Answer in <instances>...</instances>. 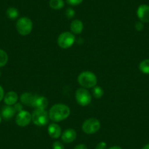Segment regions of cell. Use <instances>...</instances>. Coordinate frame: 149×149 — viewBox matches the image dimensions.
I'll use <instances>...</instances> for the list:
<instances>
[{
    "instance_id": "cell-3",
    "label": "cell",
    "mask_w": 149,
    "mask_h": 149,
    "mask_svg": "<svg viewBox=\"0 0 149 149\" xmlns=\"http://www.w3.org/2000/svg\"><path fill=\"white\" fill-rule=\"evenodd\" d=\"M49 119L48 112L45 109H35L31 113V121L37 127L46 125Z\"/></svg>"
},
{
    "instance_id": "cell-24",
    "label": "cell",
    "mask_w": 149,
    "mask_h": 149,
    "mask_svg": "<svg viewBox=\"0 0 149 149\" xmlns=\"http://www.w3.org/2000/svg\"><path fill=\"white\" fill-rule=\"evenodd\" d=\"M53 149H64V145L60 141H55L52 145Z\"/></svg>"
},
{
    "instance_id": "cell-23",
    "label": "cell",
    "mask_w": 149,
    "mask_h": 149,
    "mask_svg": "<svg viewBox=\"0 0 149 149\" xmlns=\"http://www.w3.org/2000/svg\"><path fill=\"white\" fill-rule=\"evenodd\" d=\"M67 4H69L71 6H78L80 4L83 2L84 0H66Z\"/></svg>"
},
{
    "instance_id": "cell-28",
    "label": "cell",
    "mask_w": 149,
    "mask_h": 149,
    "mask_svg": "<svg viewBox=\"0 0 149 149\" xmlns=\"http://www.w3.org/2000/svg\"><path fill=\"white\" fill-rule=\"evenodd\" d=\"M74 149H88V148L85 144H78L74 147Z\"/></svg>"
},
{
    "instance_id": "cell-29",
    "label": "cell",
    "mask_w": 149,
    "mask_h": 149,
    "mask_svg": "<svg viewBox=\"0 0 149 149\" xmlns=\"http://www.w3.org/2000/svg\"><path fill=\"white\" fill-rule=\"evenodd\" d=\"M5 97V91H4L3 88L0 86V102L2 101Z\"/></svg>"
},
{
    "instance_id": "cell-31",
    "label": "cell",
    "mask_w": 149,
    "mask_h": 149,
    "mask_svg": "<svg viewBox=\"0 0 149 149\" xmlns=\"http://www.w3.org/2000/svg\"><path fill=\"white\" fill-rule=\"evenodd\" d=\"M142 149H149V143L145 145V146L142 148Z\"/></svg>"
},
{
    "instance_id": "cell-14",
    "label": "cell",
    "mask_w": 149,
    "mask_h": 149,
    "mask_svg": "<svg viewBox=\"0 0 149 149\" xmlns=\"http://www.w3.org/2000/svg\"><path fill=\"white\" fill-rule=\"evenodd\" d=\"M84 24L81 20L74 19L70 24V29H71L72 33L74 34H81L83 30H84Z\"/></svg>"
},
{
    "instance_id": "cell-22",
    "label": "cell",
    "mask_w": 149,
    "mask_h": 149,
    "mask_svg": "<svg viewBox=\"0 0 149 149\" xmlns=\"http://www.w3.org/2000/svg\"><path fill=\"white\" fill-rule=\"evenodd\" d=\"M65 15L67 18H72L75 15V11L72 9V8H67L66 10Z\"/></svg>"
},
{
    "instance_id": "cell-2",
    "label": "cell",
    "mask_w": 149,
    "mask_h": 149,
    "mask_svg": "<svg viewBox=\"0 0 149 149\" xmlns=\"http://www.w3.org/2000/svg\"><path fill=\"white\" fill-rule=\"evenodd\" d=\"M78 82L82 88H93L97 84V77L92 72L84 71L78 75Z\"/></svg>"
},
{
    "instance_id": "cell-20",
    "label": "cell",
    "mask_w": 149,
    "mask_h": 149,
    "mask_svg": "<svg viewBox=\"0 0 149 149\" xmlns=\"http://www.w3.org/2000/svg\"><path fill=\"white\" fill-rule=\"evenodd\" d=\"M8 61V55L4 50L0 49V67H2L7 64Z\"/></svg>"
},
{
    "instance_id": "cell-7",
    "label": "cell",
    "mask_w": 149,
    "mask_h": 149,
    "mask_svg": "<svg viewBox=\"0 0 149 149\" xmlns=\"http://www.w3.org/2000/svg\"><path fill=\"white\" fill-rule=\"evenodd\" d=\"M75 100L81 106H88L91 102V94L84 88H79L75 91Z\"/></svg>"
},
{
    "instance_id": "cell-12",
    "label": "cell",
    "mask_w": 149,
    "mask_h": 149,
    "mask_svg": "<svg viewBox=\"0 0 149 149\" xmlns=\"http://www.w3.org/2000/svg\"><path fill=\"white\" fill-rule=\"evenodd\" d=\"M48 100H47L46 97L36 95L32 107H35V109H45L48 107Z\"/></svg>"
},
{
    "instance_id": "cell-16",
    "label": "cell",
    "mask_w": 149,
    "mask_h": 149,
    "mask_svg": "<svg viewBox=\"0 0 149 149\" xmlns=\"http://www.w3.org/2000/svg\"><path fill=\"white\" fill-rule=\"evenodd\" d=\"M15 110L13 106L7 105L3 107L2 110V116L5 119H10L13 118L15 113Z\"/></svg>"
},
{
    "instance_id": "cell-18",
    "label": "cell",
    "mask_w": 149,
    "mask_h": 149,
    "mask_svg": "<svg viewBox=\"0 0 149 149\" xmlns=\"http://www.w3.org/2000/svg\"><path fill=\"white\" fill-rule=\"evenodd\" d=\"M139 70L143 74H149V59H144L139 64Z\"/></svg>"
},
{
    "instance_id": "cell-13",
    "label": "cell",
    "mask_w": 149,
    "mask_h": 149,
    "mask_svg": "<svg viewBox=\"0 0 149 149\" xmlns=\"http://www.w3.org/2000/svg\"><path fill=\"white\" fill-rule=\"evenodd\" d=\"M4 102L6 104V105L13 106L14 104H16L18 100V96L16 92L13 91H8L4 97Z\"/></svg>"
},
{
    "instance_id": "cell-5",
    "label": "cell",
    "mask_w": 149,
    "mask_h": 149,
    "mask_svg": "<svg viewBox=\"0 0 149 149\" xmlns=\"http://www.w3.org/2000/svg\"><path fill=\"white\" fill-rule=\"evenodd\" d=\"M75 42L74 34L70 31H64L59 34L57 40L58 46L63 49H67L73 45Z\"/></svg>"
},
{
    "instance_id": "cell-8",
    "label": "cell",
    "mask_w": 149,
    "mask_h": 149,
    "mask_svg": "<svg viewBox=\"0 0 149 149\" xmlns=\"http://www.w3.org/2000/svg\"><path fill=\"white\" fill-rule=\"evenodd\" d=\"M31 122V114L26 110H21L18 113L15 118V123L21 127H25Z\"/></svg>"
},
{
    "instance_id": "cell-25",
    "label": "cell",
    "mask_w": 149,
    "mask_h": 149,
    "mask_svg": "<svg viewBox=\"0 0 149 149\" xmlns=\"http://www.w3.org/2000/svg\"><path fill=\"white\" fill-rule=\"evenodd\" d=\"M134 27H135V29L137 30V31H143V29H144V23L141 22V21H138V22H137L135 24Z\"/></svg>"
},
{
    "instance_id": "cell-15",
    "label": "cell",
    "mask_w": 149,
    "mask_h": 149,
    "mask_svg": "<svg viewBox=\"0 0 149 149\" xmlns=\"http://www.w3.org/2000/svg\"><path fill=\"white\" fill-rule=\"evenodd\" d=\"M35 94H31V93L26 92L21 94V97H20V100H21V102H22V104H25V105L32 107V104L33 102H34V99H35Z\"/></svg>"
},
{
    "instance_id": "cell-4",
    "label": "cell",
    "mask_w": 149,
    "mask_h": 149,
    "mask_svg": "<svg viewBox=\"0 0 149 149\" xmlns=\"http://www.w3.org/2000/svg\"><path fill=\"white\" fill-rule=\"evenodd\" d=\"M16 29L21 35H29L33 29L32 21L28 17H21L16 22Z\"/></svg>"
},
{
    "instance_id": "cell-6",
    "label": "cell",
    "mask_w": 149,
    "mask_h": 149,
    "mask_svg": "<svg viewBox=\"0 0 149 149\" xmlns=\"http://www.w3.org/2000/svg\"><path fill=\"white\" fill-rule=\"evenodd\" d=\"M101 127L100 121L97 118H90L85 120L82 124V130L87 134H93L97 133Z\"/></svg>"
},
{
    "instance_id": "cell-21",
    "label": "cell",
    "mask_w": 149,
    "mask_h": 149,
    "mask_svg": "<svg viewBox=\"0 0 149 149\" xmlns=\"http://www.w3.org/2000/svg\"><path fill=\"white\" fill-rule=\"evenodd\" d=\"M104 95V91L99 86H96L93 88V96L97 99H100Z\"/></svg>"
},
{
    "instance_id": "cell-32",
    "label": "cell",
    "mask_w": 149,
    "mask_h": 149,
    "mask_svg": "<svg viewBox=\"0 0 149 149\" xmlns=\"http://www.w3.org/2000/svg\"><path fill=\"white\" fill-rule=\"evenodd\" d=\"M1 121H2V118H1V116H0V123H1Z\"/></svg>"
},
{
    "instance_id": "cell-9",
    "label": "cell",
    "mask_w": 149,
    "mask_h": 149,
    "mask_svg": "<svg viewBox=\"0 0 149 149\" xmlns=\"http://www.w3.org/2000/svg\"><path fill=\"white\" fill-rule=\"evenodd\" d=\"M137 15L140 21L143 23H149V5L143 4L137 10Z\"/></svg>"
},
{
    "instance_id": "cell-30",
    "label": "cell",
    "mask_w": 149,
    "mask_h": 149,
    "mask_svg": "<svg viewBox=\"0 0 149 149\" xmlns=\"http://www.w3.org/2000/svg\"><path fill=\"white\" fill-rule=\"evenodd\" d=\"M108 149H122L120 146H112V147L109 148Z\"/></svg>"
},
{
    "instance_id": "cell-10",
    "label": "cell",
    "mask_w": 149,
    "mask_h": 149,
    "mask_svg": "<svg viewBox=\"0 0 149 149\" xmlns=\"http://www.w3.org/2000/svg\"><path fill=\"white\" fill-rule=\"evenodd\" d=\"M77 137L76 131L73 129H67L64 130L61 135V140L64 143H71L75 140Z\"/></svg>"
},
{
    "instance_id": "cell-27",
    "label": "cell",
    "mask_w": 149,
    "mask_h": 149,
    "mask_svg": "<svg viewBox=\"0 0 149 149\" xmlns=\"http://www.w3.org/2000/svg\"><path fill=\"white\" fill-rule=\"evenodd\" d=\"M14 108H15V111H18V113L19 112H21V110H23V106L22 104H20V103H16V104H15L13 105Z\"/></svg>"
},
{
    "instance_id": "cell-26",
    "label": "cell",
    "mask_w": 149,
    "mask_h": 149,
    "mask_svg": "<svg viewBox=\"0 0 149 149\" xmlns=\"http://www.w3.org/2000/svg\"><path fill=\"white\" fill-rule=\"evenodd\" d=\"M107 148V143L104 141H101L97 145L95 149H106Z\"/></svg>"
},
{
    "instance_id": "cell-19",
    "label": "cell",
    "mask_w": 149,
    "mask_h": 149,
    "mask_svg": "<svg viewBox=\"0 0 149 149\" xmlns=\"http://www.w3.org/2000/svg\"><path fill=\"white\" fill-rule=\"evenodd\" d=\"M6 14L7 16H8V18L13 20L18 18V15H19V12H18V9H16L15 8H14V7H10V8H9L7 10Z\"/></svg>"
},
{
    "instance_id": "cell-1",
    "label": "cell",
    "mask_w": 149,
    "mask_h": 149,
    "mask_svg": "<svg viewBox=\"0 0 149 149\" xmlns=\"http://www.w3.org/2000/svg\"><path fill=\"white\" fill-rule=\"evenodd\" d=\"M70 108L67 105L61 103L55 104L51 107L48 112L49 118L55 123L60 122L67 119L70 115Z\"/></svg>"
},
{
    "instance_id": "cell-11",
    "label": "cell",
    "mask_w": 149,
    "mask_h": 149,
    "mask_svg": "<svg viewBox=\"0 0 149 149\" xmlns=\"http://www.w3.org/2000/svg\"><path fill=\"white\" fill-rule=\"evenodd\" d=\"M48 132L50 137L51 138L57 139L61 137L62 132H61V128L57 123H52L50 124L48 127Z\"/></svg>"
},
{
    "instance_id": "cell-17",
    "label": "cell",
    "mask_w": 149,
    "mask_h": 149,
    "mask_svg": "<svg viewBox=\"0 0 149 149\" xmlns=\"http://www.w3.org/2000/svg\"><path fill=\"white\" fill-rule=\"evenodd\" d=\"M49 6L51 9L55 10L62 9L64 7V0H50Z\"/></svg>"
}]
</instances>
